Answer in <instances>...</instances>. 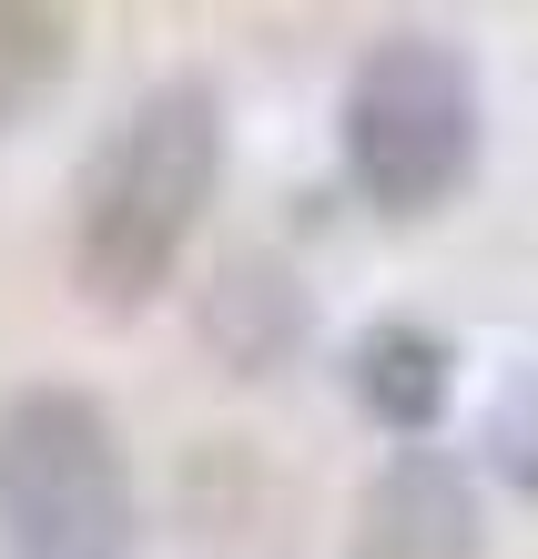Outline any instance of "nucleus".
I'll return each mask as SVG.
<instances>
[{
  "mask_svg": "<svg viewBox=\"0 0 538 559\" xmlns=\"http://www.w3.org/2000/svg\"><path fill=\"white\" fill-rule=\"evenodd\" d=\"M224 183V103L214 82H153L132 112H112V133L92 143L72 183V285L92 316H143L174 285L193 224H204Z\"/></svg>",
  "mask_w": 538,
  "mask_h": 559,
  "instance_id": "f257e3e1",
  "label": "nucleus"
},
{
  "mask_svg": "<svg viewBox=\"0 0 538 559\" xmlns=\"http://www.w3.org/2000/svg\"><path fill=\"white\" fill-rule=\"evenodd\" d=\"M488 143V103H478V61L437 31H386L356 51L346 103H335V153L346 183L376 214L417 224L437 204H457Z\"/></svg>",
  "mask_w": 538,
  "mask_h": 559,
  "instance_id": "f03ea898",
  "label": "nucleus"
},
{
  "mask_svg": "<svg viewBox=\"0 0 538 559\" xmlns=\"http://www.w3.org/2000/svg\"><path fill=\"white\" fill-rule=\"evenodd\" d=\"M0 559H132L122 438L82 386H21L0 407Z\"/></svg>",
  "mask_w": 538,
  "mask_h": 559,
  "instance_id": "7ed1b4c3",
  "label": "nucleus"
},
{
  "mask_svg": "<svg viewBox=\"0 0 538 559\" xmlns=\"http://www.w3.org/2000/svg\"><path fill=\"white\" fill-rule=\"evenodd\" d=\"M346 559H488L478 530V488L447 448H396L356 499Z\"/></svg>",
  "mask_w": 538,
  "mask_h": 559,
  "instance_id": "20e7f679",
  "label": "nucleus"
},
{
  "mask_svg": "<svg viewBox=\"0 0 538 559\" xmlns=\"http://www.w3.org/2000/svg\"><path fill=\"white\" fill-rule=\"evenodd\" d=\"M356 407L396 427V438H427L437 407H447V346L427 336V325H376V336H356Z\"/></svg>",
  "mask_w": 538,
  "mask_h": 559,
  "instance_id": "39448f33",
  "label": "nucleus"
},
{
  "mask_svg": "<svg viewBox=\"0 0 538 559\" xmlns=\"http://www.w3.org/2000/svg\"><path fill=\"white\" fill-rule=\"evenodd\" d=\"M72 51H82V21L72 11H41V0H0V133L41 103V92L72 82Z\"/></svg>",
  "mask_w": 538,
  "mask_h": 559,
  "instance_id": "423d86ee",
  "label": "nucleus"
},
{
  "mask_svg": "<svg viewBox=\"0 0 538 559\" xmlns=\"http://www.w3.org/2000/svg\"><path fill=\"white\" fill-rule=\"evenodd\" d=\"M488 448H498V478H509L518 499H538V377H528V386H509V407H498Z\"/></svg>",
  "mask_w": 538,
  "mask_h": 559,
  "instance_id": "0eeeda50",
  "label": "nucleus"
}]
</instances>
